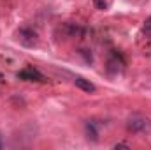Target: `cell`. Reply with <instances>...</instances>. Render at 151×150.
Masks as SVG:
<instances>
[{
	"mask_svg": "<svg viewBox=\"0 0 151 150\" xmlns=\"http://www.w3.org/2000/svg\"><path fill=\"white\" fill-rule=\"evenodd\" d=\"M18 41L27 48H34L39 42V34L30 27H23V28L18 30Z\"/></svg>",
	"mask_w": 151,
	"mask_h": 150,
	"instance_id": "obj_2",
	"label": "cell"
},
{
	"mask_svg": "<svg viewBox=\"0 0 151 150\" xmlns=\"http://www.w3.org/2000/svg\"><path fill=\"white\" fill-rule=\"evenodd\" d=\"M18 78L27 79V81H42V79H44V76L40 74L37 69H34V67H27V69L19 71V73H18Z\"/></svg>",
	"mask_w": 151,
	"mask_h": 150,
	"instance_id": "obj_3",
	"label": "cell"
},
{
	"mask_svg": "<svg viewBox=\"0 0 151 150\" xmlns=\"http://www.w3.org/2000/svg\"><path fill=\"white\" fill-rule=\"evenodd\" d=\"M74 85L77 88H81L83 92H88V94H93V92L97 90V87H95L90 79H86V78H83V76H74Z\"/></svg>",
	"mask_w": 151,
	"mask_h": 150,
	"instance_id": "obj_4",
	"label": "cell"
},
{
	"mask_svg": "<svg viewBox=\"0 0 151 150\" xmlns=\"http://www.w3.org/2000/svg\"><path fill=\"white\" fill-rule=\"evenodd\" d=\"M144 34L151 37V16L146 20V21H144Z\"/></svg>",
	"mask_w": 151,
	"mask_h": 150,
	"instance_id": "obj_9",
	"label": "cell"
},
{
	"mask_svg": "<svg viewBox=\"0 0 151 150\" xmlns=\"http://www.w3.org/2000/svg\"><path fill=\"white\" fill-rule=\"evenodd\" d=\"M107 71H109L111 74H118V73L121 71V62H118V57L109 58V62H107Z\"/></svg>",
	"mask_w": 151,
	"mask_h": 150,
	"instance_id": "obj_6",
	"label": "cell"
},
{
	"mask_svg": "<svg viewBox=\"0 0 151 150\" xmlns=\"http://www.w3.org/2000/svg\"><path fill=\"white\" fill-rule=\"evenodd\" d=\"M79 53L84 57V60H86L88 64H91V62H93V57H91V53H88V50H79Z\"/></svg>",
	"mask_w": 151,
	"mask_h": 150,
	"instance_id": "obj_7",
	"label": "cell"
},
{
	"mask_svg": "<svg viewBox=\"0 0 151 150\" xmlns=\"http://www.w3.org/2000/svg\"><path fill=\"white\" fill-rule=\"evenodd\" d=\"M86 134H88V140L99 141V131L95 127V122H86Z\"/></svg>",
	"mask_w": 151,
	"mask_h": 150,
	"instance_id": "obj_5",
	"label": "cell"
},
{
	"mask_svg": "<svg viewBox=\"0 0 151 150\" xmlns=\"http://www.w3.org/2000/svg\"><path fill=\"white\" fill-rule=\"evenodd\" d=\"M113 149H130V147H128L127 143H116V145H114Z\"/></svg>",
	"mask_w": 151,
	"mask_h": 150,
	"instance_id": "obj_10",
	"label": "cell"
},
{
	"mask_svg": "<svg viewBox=\"0 0 151 150\" xmlns=\"http://www.w3.org/2000/svg\"><path fill=\"white\" fill-rule=\"evenodd\" d=\"M127 129L132 131V133H146L151 129V120L144 115H132L128 120H127Z\"/></svg>",
	"mask_w": 151,
	"mask_h": 150,
	"instance_id": "obj_1",
	"label": "cell"
},
{
	"mask_svg": "<svg viewBox=\"0 0 151 150\" xmlns=\"http://www.w3.org/2000/svg\"><path fill=\"white\" fill-rule=\"evenodd\" d=\"M93 4H95V7L100 9V11L107 9V2H106V0H93Z\"/></svg>",
	"mask_w": 151,
	"mask_h": 150,
	"instance_id": "obj_8",
	"label": "cell"
}]
</instances>
